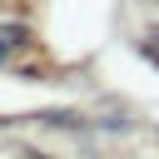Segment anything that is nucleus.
I'll return each mask as SVG.
<instances>
[{"mask_svg":"<svg viewBox=\"0 0 159 159\" xmlns=\"http://www.w3.org/2000/svg\"><path fill=\"white\" fill-rule=\"evenodd\" d=\"M20 45H25V30H20V25H5V30H0V60H5L10 50H20Z\"/></svg>","mask_w":159,"mask_h":159,"instance_id":"1","label":"nucleus"}]
</instances>
